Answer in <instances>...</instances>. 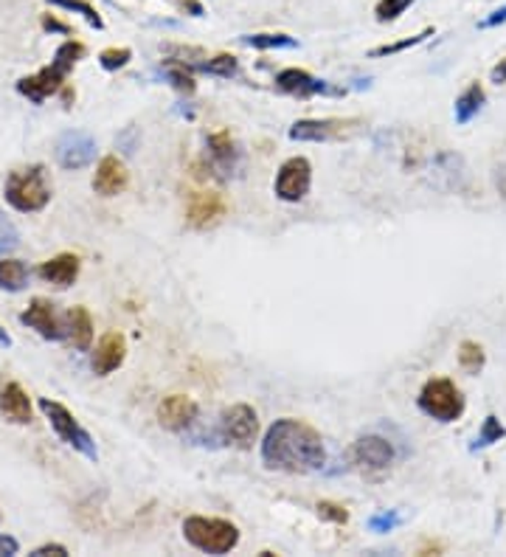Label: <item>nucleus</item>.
<instances>
[{"instance_id": "obj_1", "label": "nucleus", "mask_w": 506, "mask_h": 557, "mask_svg": "<svg viewBox=\"0 0 506 557\" xmlns=\"http://www.w3.org/2000/svg\"><path fill=\"white\" fill-rule=\"evenodd\" d=\"M262 461L270 470H282L293 476H307L324 470L327 464V448L321 434L302 423L285 416V420H276L265 439H262Z\"/></svg>"}, {"instance_id": "obj_2", "label": "nucleus", "mask_w": 506, "mask_h": 557, "mask_svg": "<svg viewBox=\"0 0 506 557\" xmlns=\"http://www.w3.org/2000/svg\"><path fill=\"white\" fill-rule=\"evenodd\" d=\"M85 57V45L82 42H74L68 40L65 45H59L54 59L49 68H42V71H37L34 77H26L17 82V90L23 93V96H29L34 105H42L49 96H54V93L62 87L65 77L74 71V65Z\"/></svg>"}, {"instance_id": "obj_3", "label": "nucleus", "mask_w": 506, "mask_h": 557, "mask_svg": "<svg viewBox=\"0 0 506 557\" xmlns=\"http://www.w3.org/2000/svg\"><path fill=\"white\" fill-rule=\"evenodd\" d=\"M4 195H6V203L23 215L42 212L51 200V183H49V175H45V167L34 164V167L14 169L6 178Z\"/></svg>"}, {"instance_id": "obj_4", "label": "nucleus", "mask_w": 506, "mask_h": 557, "mask_svg": "<svg viewBox=\"0 0 506 557\" xmlns=\"http://www.w3.org/2000/svg\"><path fill=\"white\" fill-rule=\"evenodd\" d=\"M183 538L205 554H228L239 546V529L225 518L192 516L183 521Z\"/></svg>"}, {"instance_id": "obj_5", "label": "nucleus", "mask_w": 506, "mask_h": 557, "mask_svg": "<svg viewBox=\"0 0 506 557\" xmlns=\"http://www.w3.org/2000/svg\"><path fill=\"white\" fill-rule=\"evenodd\" d=\"M420 408L439 423H456L465 414V394L453 380L433 378L420 391Z\"/></svg>"}, {"instance_id": "obj_6", "label": "nucleus", "mask_w": 506, "mask_h": 557, "mask_svg": "<svg viewBox=\"0 0 506 557\" xmlns=\"http://www.w3.org/2000/svg\"><path fill=\"white\" fill-rule=\"evenodd\" d=\"M40 411L45 414V420L51 423L54 434L62 439L65 445H71L74 451H79V453L87 456L90 461H96V459H99V451H96L94 436H90V434L77 423V416H74L71 411H68L62 403L42 397V400H40Z\"/></svg>"}, {"instance_id": "obj_7", "label": "nucleus", "mask_w": 506, "mask_h": 557, "mask_svg": "<svg viewBox=\"0 0 506 557\" xmlns=\"http://www.w3.org/2000/svg\"><path fill=\"white\" fill-rule=\"evenodd\" d=\"M257 436H259V416L250 406L237 403L220 414V439L225 445H231L237 451H248L257 443Z\"/></svg>"}, {"instance_id": "obj_8", "label": "nucleus", "mask_w": 506, "mask_h": 557, "mask_svg": "<svg viewBox=\"0 0 506 557\" xmlns=\"http://www.w3.org/2000/svg\"><path fill=\"white\" fill-rule=\"evenodd\" d=\"M310 186H312V164L304 155H295V158H287L279 167L273 192L285 203H298L310 195Z\"/></svg>"}, {"instance_id": "obj_9", "label": "nucleus", "mask_w": 506, "mask_h": 557, "mask_svg": "<svg viewBox=\"0 0 506 557\" xmlns=\"http://www.w3.org/2000/svg\"><path fill=\"white\" fill-rule=\"evenodd\" d=\"M360 119H302L290 127L293 142H338V138H349L360 130Z\"/></svg>"}, {"instance_id": "obj_10", "label": "nucleus", "mask_w": 506, "mask_h": 557, "mask_svg": "<svg viewBox=\"0 0 506 557\" xmlns=\"http://www.w3.org/2000/svg\"><path fill=\"white\" fill-rule=\"evenodd\" d=\"M394 456H397L394 445L380 434H366L352 445V461L360 470H369V473L388 470L391 464H394Z\"/></svg>"}, {"instance_id": "obj_11", "label": "nucleus", "mask_w": 506, "mask_h": 557, "mask_svg": "<svg viewBox=\"0 0 506 557\" xmlns=\"http://www.w3.org/2000/svg\"><path fill=\"white\" fill-rule=\"evenodd\" d=\"M54 152L62 169H85L94 164V158H96V142H94V135H87L82 130H71V132L59 135Z\"/></svg>"}, {"instance_id": "obj_12", "label": "nucleus", "mask_w": 506, "mask_h": 557, "mask_svg": "<svg viewBox=\"0 0 506 557\" xmlns=\"http://www.w3.org/2000/svg\"><path fill=\"white\" fill-rule=\"evenodd\" d=\"M276 87L290 93V96H298V99H310V96H340V87H332L327 85L324 79H315L312 74L302 71V68H285V71L276 74Z\"/></svg>"}, {"instance_id": "obj_13", "label": "nucleus", "mask_w": 506, "mask_h": 557, "mask_svg": "<svg viewBox=\"0 0 506 557\" xmlns=\"http://www.w3.org/2000/svg\"><path fill=\"white\" fill-rule=\"evenodd\" d=\"M197 403L192 397H186V394H169V397H164L158 403V423L160 428H167V431H186L194 425L197 420Z\"/></svg>"}, {"instance_id": "obj_14", "label": "nucleus", "mask_w": 506, "mask_h": 557, "mask_svg": "<svg viewBox=\"0 0 506 557\" xmlns=\"http://www.w3.org/2000/svg\"><path fill=\"white\" fill-rule=\"evenodd\" d=\"M205 150H209L212 167L217 172H222L225 178L239 175V169H242V150L237 144V138L228 130H220V132L205 138Z\"/></svg>"}, {"instance_id": "obj_15", "label": "nucleus", "mask_w": 506, "mask_h": 557, "mask_svg": "<svg viewBox=\"0 0 506 557\" xmlns=\"http://www.w3.org/2000/svg\"><path fill=\"white\" fill-rule=\"evenodd\" d=\"M228 212V203L220 192H192L186 205V223L192 228H209L220 223Z\"/></svg>"}, {"instance_id": "obj_16", "label": "nucleus", "mask_w": 506, "mask_h": 557, "mask_svg": "<svg viewBox=\"0 0 506 557\" xmlns=\"http://www.w3.org/2000/svg\"><path fill=\"white\" fill-rule=\"evenodd\" d=\"M20 321L26 324V327H32L37 335L49 338V341L65 338V327L59 324L57 310H54V305H51L49 298H40V296H37L32 305H29V310L20 315Z\"/></svg>"}, {"instance_id": "obj_17", "label": "nucleus", "mask_w": 506, "mask_h": 557, "mask_svg": "<svg viewBox=\"0 0 506 557\" xmlns=\"http://www.w3.org/2000/svg\"><path fill=\"white\" fill-rule=\"evenodd\" d=\"M127 358V338L122 333H104L102 341L96 343V352L90 358V366H94V375L107 378L110 371H116Z\"/></svg>"}, {"instance_id": "obj_18", "label": "nucleus", "mask_w": 506, "mask_h": 557, "mask_svg": "<svg viewBox=\"0 0 506 557\" xmlns=\"http://www.w3.org/2000/svg\"><path fill=\"white\" fill-rule=\"evenodd\" d=\"M130 186V172L124 167V160H119L116 155H107L99 160L96 175H94V192L102 197H116Z\"/></svg>"}, {"instance_id": "obj_19", "label": "nucleus", "mask_w": 506, "mask_h": 557, "mask_svg": "<svg viewBox=\"0 0 506 557\" xmlns=\"http://www.w3.org/2000/svg\"><path fill=\"white\" fill-rule=\"evenodd\" d=\"M0 416H6L14 425L32 423V400H29V394L23 391V386L14 380L0 383Z\"/></svg>"}, {"instance_id": "obj_20", "label": "nucleus", "mask_w": 506, "mask_h": 557, "mask_svg": "<svg viewBox=\"0 0 506 557\" xmlns=\"http://www.w3.org/2000/svg\"><path fill=\"white\" fill-rule=\"evenodd\" d=\"M79 270H82V262L77 253H57L54 260L40 265V276L54 288H71L79 278Z\"/></svg>"}, {"instance_id": "obj_21", "label": "nucleus", "mask_w": 506, "mask_h": 557, "mask_svg": "<svg viewBox=\"0 0 506 557\" xmlns=\"http://www.w3.org/2000/svg\"><path fill=\"white\" fill-rule=\"evenodd\" d=\"M65 335L71 338V343L77 346L79 352H87L90 343H94V318L85 307H74L68 313V327H65Z\"/></svg>"}, {"instance_id": "obj_22", "label": "nucleus", "mask_w": 506, "mask_h": 557, "mask_svg": "<svg viewBox=\"0 0 506 557\" xmlns=\"http://www.w3.org/2000/svg\"><path fill=\"white\" fill-rule=\"evenodd\" d=\"M484 102H487V93H484V87H481L478 82H473L462 96L456 99V122L458 124H467L473 115H478V110L484 107Z\"/></svg>"}, {"instance_id": "obj_23", "label": "nucleus", "mask_w": 506, "mask_h": 557, "mask_svg": "<svg viewBox=\"0 0 506 557\" xmlns=\"http://www.w3.org/2000/svg\"><path fill=\"white\" fill-rule=\"evenodd\" d=\"M29 285V268L20 260H0V290L20 293Z\"/></svg>"}, {"instance_id": "obj_24", "label": "nucleus", "mask_w": 506, "mask_h": 557, "mask_svg": "<svg viewBox=\"0 0 506 557\" xmlns=\"http://www.w3.org/2000/svg\"><path fill=\"white\" fill-rule=\"evenodd\" d=\"M197 71L212 74V77H222V79H231V77L239 74V59L234 54H217L209 62H200Z\"/></svg>"}, {"instance_id": "obj_25", "label": "nucleus", "mask_w": 506, "mask_h": 557, "mask_svg": "<svg viewBox=\"0 0 506 557\" xmlns=\"http://www.w3.org/2000/svg\"><path fill=\"white\" fill-rule=\"evenodd\" d=\"M484 363H487V355L481 350V343L462 341V346H458V366H462L467 375H478V371L484 369Z\"/></svg>"}, {"instance_id": "obj_26", "label": "nucleus", "mask_w": 506, "mask_h": 557, "mask_svg": "<svg viewBox=\"0 0 506 557\" xmlns=\"http://www.w3.org/2000/svg\"><path fill=\"white\" fill-rule=\"evenodd\" d=\"M242 42L259 51H273V49H295V40L290 34H242Z\"/></svg>"}, {"instance_id": "obj_27", "label": "nucleus", "mask_w": 506, "mask_h": 557, "mask_svg": "<svg viewBox=\"0 0 506 557\" xmlns=\"http://www.w3.org/2000/svg\"><path fill=\"white\" fill-rule=\"evenodd\" d=\"M167 79L172 82V87L177 93H183V96H192V93L197 90L194 85V74L189 65H180V62H169L167 65Z\"/></svg>"}, {"instance_id": "obj_28", "label": "nucleus", "mask_w": 506, "mask_h": 557, "mask_svg": "<svg viewBox=\"0 0 506 557\" xmlns=\"http://www.w3.org/2000/svg\"><path fill=\"white\" fill-rule=\"evenodd\" d=\"M506 436V428L501 425V420L498 416H487L484 420V425H481V431H478V436H475V443L470 445L473 451H481V448H490V445H495V443H501V439Z\"/></svg>"}, {"instance_id": "obj_29", "label": "nucleus", "mask_w": 506, "mask_h": 557, "mask_svg": "<svg viewBox=\"0 0 506 557\" xmlns=\"http://www.w3.org/2000/svg\"><path fill=\"white\" fill-rule=\"evenodd\" d=\"M49 4H51V6H59V9H68V12L82 14L94 29H104V20L99 17V12H96L94 6L87 4V0H49Z\"/></svg>"}, {"instance_id": "obj_30", "label": "nucleus", "mask_w": 506, "mask_h": 557, "mask_svg": "<svg viewBox=\"0 0 506 557\" xmlns=\"http://www.w3.org/2000/svg\"><path fill=\"white\" fill-rule=\"evenodd\" d=\"M428 37H433V29H422L420 34L405 37V40H400V42H388V45H380V49H372V51H369V57H394V54H400V51H405V49H413V45L425 42Z\"/></svg>"}, {"instance_id": "obj_31", "label": "nucleus", "mask_w": 506, "mask_h": 557, "mask_svg": "<svg viewBox=\"0 0 506 557\" xmlns=\"http://www.w3.org/2000/svg\"><path fill=\"white\" fill-rule=\"evenodd\" d=\"M315 509H318L321 521H330V524H338V526H343L349 521V509L343 504H338V501H318Z\"/></svg>"}, {"instance_id": "obj_32", "label": "nucleus", "mask_w": 506, "mask_h": 557, "mask_svg": "<svg viewBox=\"0 0 506 557\" xmlns=\"http://www.w3.org/2000/svg\"><path fill=\"white\" fill-rule=\"evenodd\" d=\"M411 4H413V0H380L375 14H377L380 23H391V20H397L400 14H405Z\"/></svg>"}, {"instance_id": "obj_33", "label": "nucleus", "mask_w": 506, "mask_h": 557, "mask_svg": "<svg viewBox=\"0 0 506 557\" xmlns=\"http://www.w3.org/2000/svg\"><path fill=\"white\" fill-rule=\"evenodd\" d=\"M20 245V231H17V225L0 212V253H9V251H14Z\"/></svg>"}, {"instance_id": "obj_34", "label": "nucleus", "mask_w": 506, "mask_h": 557, "mask_svg": "<svg viewBox=\"0 0 506 557\" xmlns=\"http://www.w3.org/2000/svg\"><path fill=\"white\" fill-rule=\"evenodd\" d=\"M130 59H132L130 49H107L99 54V65L104 68V71H119V68H124Z\"/></svg>"}, {"instance_id": "obj_35", "label": "nucleus", "mask_w": 506, "mask_h": 557, "mask_svg": "<svg viewBox=\"0 0 506 557\" xmlns=\"http://www.w3.org/2000/svg\"><path fill=\"white\" fill-rule=\"evenodd\" d=\"M402 524V518H400V513H388V509H383V513H375L372 518H369V529L372 532H391L394 526H400Z\"/></svg>"}, {"instance_id": "obj_36", "label": "nucleus", "mask_w": 506, "mask_h": 557, "mask_svg": "<svg viewBox=\"0 0 506 557\" xmlns=\"http://www.w3.org/2000/svg\"><path fill=\"white\" fill-rule=\"evenodd\" d=\"M20 552V543L12 535H0V557H12Z\"/></svg>"}, {"instance_id": "obj_37", "label": "nucleus", "mask_w": 506, "mask_h": 557, "mask_svg": "<svg viewBox=\"0 0 506 557\" xmlns=\"http://www.w3.org/2000/svg\"><path fill=\"white\" fill-rule=\"evenodd\" d=\"M32 554H34V557H45V554H57V557H65V554H68V549H65L62 543H45V546L34 549Z\"/></svg>"}, {"instance_id": "obj_38", "label": "nucleus", "mask_w": 506, "mask_h": 557, "mask_svg": "<svg viewBox=\"0 0 506 557\" xmlns=\"http://www.w3.org/2000/svg\"><path fill=\"white\" fill-rule=\"evenodd\" d=\"M501 23H506V6L495 9L487 20H481V29H495V26H501Z\"/></svg>"}, {"instance_id": "obj_39", "label": "nucleus", "mask_w": 506, "mask_h": 557, "mask_svg": "<svg viewBox=\"0 0 506 557\" xmlns=\"http://www.w3.org/2000/svg\"><path fill=\"white\" fill-rule=\"evenodd\" d=\"M492 82H498V85H501V82H506V57H503V59L492 68Z\"/></svg>"}, {"instance_id": "obj_40", "label": "nucleus", "mask_w": 506, "mask_h": 557, "mask_svg": "<svg viewBox=\"0 0 506 557\" xmlns=\"http://www.w3.org/2000/svg\"><path fill=\"white\" fill-rule=\"evenodd\" d=\"M42 26H45V29H51V32H62V34H68V26H62V23H57V20H51V17H45V20H42Z\"/></svg>"}, {"instance_id": "obj_41", "label": "nucleus", "mask_w": 506, "mask_h": 557, "mask_svg": "<svg viewBox=\"0 0 506 557\" xmlns=\"http://www.w3.org/2000/svg\"><path fill=\"white\" fill-rule=\"evenodd\" d=\"M183 9L194 12V17H200V14H203V6H200V4H194V0H183Z\"/></svg>"}, {"instance_id": "obj_42", "label": "nucleus", "mask_w": 506, "mask_h": 557, "mask_svg": "<svg viewBox=\"0 0 506 557\" xmlns=\"http://www.w3.org/2000/svg\"><path fill=\"white\" fill-rule=\"evenodd\" d=\"M0 346H4V350H9V346H12V338H9V333L4 327H0Z\"/></svg>"}, {"instance_id": "obj_43", "label": "nucleus", "mask_w": 506, "mask_h": 557, "mask_svg": "<svg viewBox=\"0 0 506 557\" xmlns=\"http://www.w3.org/2000/svg\"><path fill=\"white\" fill-rule=\"evenodd\" d=\"M0 518H4V516H0Z\"/></svg>"}]
</instances>
